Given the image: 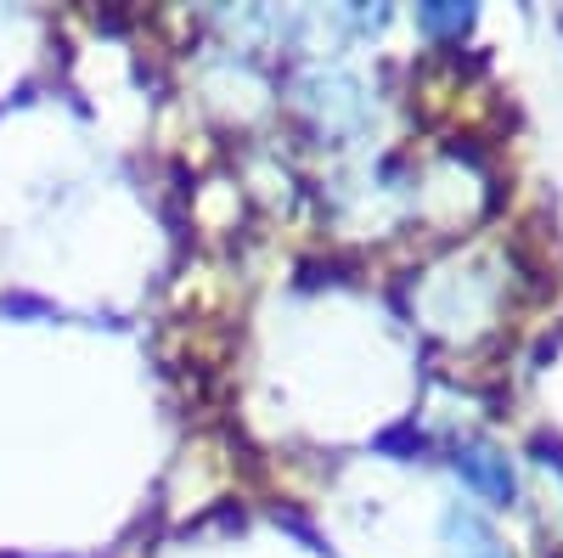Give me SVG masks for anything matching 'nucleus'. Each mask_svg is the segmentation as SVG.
<instances>
[{
	"mask_svg": "<svg viewBox=\"0 0 563 558\" xmlns=\"http://www.w3.org/2000/svg\"><path fill=\"white\" fill-rule=\"evenodd\" d=\"M456 474L479 496H490V502H512V469H507V457H496L490 446H462L456 451Z\"/></svg>",
	"mask_w": 563,
	"mask_h": 558,
	"instance_id": "f257e3e1",
	"label": "nucleus"
},
{
	"mask_svg": "<svg viewBox=\"0 0 563 558\" xmlns=\"http://www.w3.org/2000/svg\"><path fill=\"white\" fill-rule=\"evenodd\" d=\"M445 536L456 541V558H501V541H496L474 514H451V519H445Z\"/></svg>",
	"mask_w": 563,
	"mask_h": 558,
	"instance_id": "f03ea898",
	"label": "nucleus"
},
{
	"mask_svg": "<svg viewBox=\"0 0 563 558\" xmlns=\"http://www.w3.org/2000/svg\"><path fill=\"white\" fill-rule=\"evenodd\" d=\"M467 23V7H434V12H422V29H462Z\"/></svg>",
	"mask_w": 563,
	"mask_h": 558,
	"instance_id": "7ed1b4c3",
	"label": "nucleus"
}]
</instances>
